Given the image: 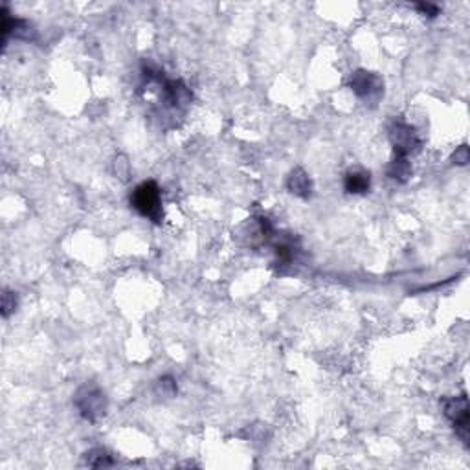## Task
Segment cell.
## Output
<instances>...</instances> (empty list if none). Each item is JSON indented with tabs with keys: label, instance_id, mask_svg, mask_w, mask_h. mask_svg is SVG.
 Returning <instances> with one entry per match:
<instances>
[{
	"label": "cell",
	"instance_id": "12",
	"mask_svg": "<svg viewBox=\"0 0 470 470\" xmlns=\"http://www.w3.org/2000/svg\"><path fill=\"white\" fill-rule=\"evenodd\" d=\"M470 160V153H469V146H461L456 149V153L452 155V164L456 166H467Z\"/></svg>",
	"mask_w": 470,
	"mask_h": 470
},
{
	"label": "cell",
	"instance_id": "7",
	"mask_svg": "<svg viewBox=\"0 0 470 470\" xmlns=\"http://www.w3.org/2000/svg\"><path fill=\"white\" fill-rule=\"evenodd\" d=\"M287 190L300 199H309L311 191H313V182L302 168H296L294 171H291L289 179H287Z\"/></svg>",
	"mask_w": 470,
	"mask_h": 470
},
{
	"label": "cell",
	"instance_id": "5",
	"mask_svg": "<svg viewBox=\"0 0 470 470\" xmlns=\"http://www.w3.org/2000/svg\"><path fill=\"white\" fill-rule=\"evenodd\" d=\"M443 410L448 419L452 421L454 428L458 432V436L463 439L465 445H469L470 437V410H469V399L467 395H459V397H448L443 401Z\"/></svg>",
	"mask_w": 470,
	"mask_h": 470
},
{
	"label": "cell",
	"instance_id": "1",
	"mask_svg": "<svg viewBox=\"0 0 470 470\" xmlns=\"http://www.w3.org/2000/svg\"><path fill=\"white\" fill-rule=\"evenodd\" d=\"M131 206L135 208L142 217L149 219L155 224L162 223V195H160V188L157 182L147 180V182L136 186V190L131 195Z\"/></svg>",
	"mask_w": 470,
	"mask_h": 470
},
{
	"label": "cell",
	"instance_id": "13",
	"mask_svg": "<svg viewBox=\"0 0 470 470\" xmlns=\"http://www.w3.org/2000/svg\"><path fill=\"white\" fill-rule=\"evenodd\" d=\"M415 10L421 13V15H425V17H437L439 15V8L436 6V4H430V2H419V4H415Z\"/></svg>",
	"mask_w": 470,
	"mask_h": 470
},
{
	"label": "cell",
	"instance_id": "8",
	"mask_svg": "<svg viewBox=\"0 0 470 470\" xmlns=\"http://www.w3.org/2000/svg\"><path fill=\"white\" fill-rule=\"evenodd\" d=\"M388 177L393 180H397L401 184H404L406 180L412 177V166H410L408 158L395 157L388 166Z\"/></svg>",
	"mask_w": 470,
	"mask_h": 470
},
{
	"label": "cell",
	"instance_id": "2",
	"mask_svg": "<svg viewBox=\"0 0 470 470\" xmlns=\"http://www.w3.org/2000/svg\"><path fill=\"white\" fill-rule=\"evenodd\" d=\"M74 404H76L79 415L90 423L100 421L107 414V406H109L105 393L96 384H89V382L78 388V392L74 395Z\"/></svg>",
	"mask_w": 470,
	"mask_h": 470
},
{
	"label": "cell",
	"instance_id": "3",
	"mask_svg": "<svg viewBox=\"0 0 470 470\" xmlns=\"http://www.w3.org/2000/svg\"><path fill=\"white\" fill-rule=\"evenodd\" d=\"M388 136H390V142H392L395 157L408 158L410 155H414V153H417L421 149V140L414 127L404 124L401 120H395L390 125Z\"/></svg>",
	"mask_w": 470,
	"mask_h": 470
},
{
	"label": "cell",
	"instance_id": "6",
	"mask_svg": "<svg viewBox=\"0 0 470 470\" xmlns=\"http://www.w3.org/2000/svg\"><path fill=\"white\" fill-rule=\"evenodd\" d=\"M371 188V175L366 169H351L344 177V190L351 195H364Z\"/></svg>",
	"mask_w": 470,
	"mask_h": 470
},
{
	"label": "cell",
	"instance_id": "9",
	"mask_svg": "<svg viewBox=\"0 0 470 470\" xmlns=\"http://www.w3.org/2000/svg\"><path fill=\"white\" fill-rule=\"evenodd\" d=\"M85 463L89 465V467H94V469H103V467H112L114 459L103 448H94V450L85 454Z\"/></svg>",
	"mask_w": 470,
	"mask_h": 470
},
{
	"label": "cell",
	"instance_id": "4",
	"mask_svg": "<svg viewBox=\"0 0 470 470\" xmlns=\"http://www.w3.org/2000/svg\"><path fill=\"white\" fill-rule=\"evenodd\" d=\"M349 87L360 100L375 105L384 94V81L379 74L368 72V70H357L349 79Z\"/></svg>",
	"mask_w": 470,
	"mask_h": 470
},
{
	"label": "cell",
	"instance_id": "11",
	"mask_svg": "<svg viewBox=\"0 0 470 470\" xmlns=\"http://www.w3.org/2000/svg\"><path fill=\"white\" fill-rule=\"evenodd\" d=\"M17 305H19L17 294L12 291H4V294H2V316L8 318L13 311H17Z\"/></svg>",
	"mask_w": 470,
	"mask_h": 470
},
{
	"label": "cell",
	"instance_id": "10",
	"mask_svg": "<svg viewBox=\"0 0 470 470\" xmlns=\"http://www.w3.org/2000/svg\"><path fill=\"white\" fill-rule=\"evenodd\" d=\"M155 393H157L158 397H175V395H177V382H175L173 377H160V379L155 382Z\"/></svg>",
	"mask_w": 470,
	"mask_h": 470
}]
</instances>
